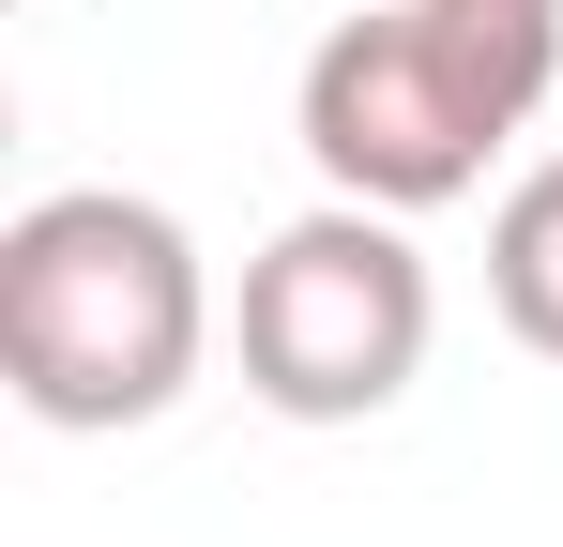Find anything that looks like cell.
Here are the masks:
<instances>
[{
    "label": "cell",
    "instance_id": "6da1fadb",
    "mask_svg": "<svg viewBox=\"0 0 563 547\" xmlns=\"http://www.w3.org/2000/svg\"><path fill=\"white\" fill-rule=\"evenodd\" d=\"M198 350H213V274L168 198L62 182L0 228V380L31 426H62V442L153 426L198 380Z\"/></svg>",
    "mask_w": 563,
    "mask_h": 547
},
{
    "label": "cell",
    "instance_id": "7a4b0ae2",
    "mask_svg": "<svg viewBox=\"0 0 563 547\" xmlns=\"http://www.w3.org/2000/svg\"><path fill=\"white\" fill-rule=\"evenodd\" d=\"M563 0H366L305 46V168L380 213H442L487 182V153L549 107Z\"/></svg>",
    "mask_w": 563,
    "mask_h": 547
},
{
    "label": "cell",
    "instance_id": "3957f363",
    "mask_svg": "<svg viewBox=\"0 0 563 547\" xmlns=\"http://www.w3.org/2000/svg\"><path fill=\"white\" fill-rule=\"evenodd\" d=\"M244 395L289 411V426H366L427 380V335H442V289L411 259V213L380 198H320L289 213L275 244L244 259Z\"/></svg>",
    "mask_w": 563,
    "mask_h": 547
},
{
    "label": "cell",
    "instance_id": "277c9868",
    "mask_svg": "<svg viewBox=\"0 0 563 547\" xmlns=\"http://www.w3.org/2000/svg\"><path fill=\"white\" fill-rule=\"evenodd\" d=\"M487 304H503L518 350L563 365V153H549V168H518V198L487 213Z\"/></svg>",
    "mask_w": 563,
    "mask_h": 547
}]
</instances>
